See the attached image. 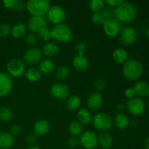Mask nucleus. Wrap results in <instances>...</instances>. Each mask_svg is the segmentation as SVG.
I'll list each match as a JSON object with an SVG mask.
<instances>
[{"label":"nucleus","mask_w":149,"mask_h":149,"mask_svg":"<svg viewBox=\"0 0 149 149\" xmlns=\"http://www.w3.org/2000/svg\"><path fill=\"white\" fill-rule=\"evenodd\" d=\"M22 127L20 126L18 124H14V125H12L10 128V133L13 135V137L17 136V135H20L22 132Z\"/></svg>","instance_id":"nucleus-41"},{"label":"nucleus","mask_w":149,"mask_h":149,"mask_svg":"<svg viewBox=\"0 0 149 149\" xmlns=\"http://www.w3.org/2000/svg\"><path fill=\"white\" fill-rule=\"evenodd\" d=\"M69 87L63 82L55 83L50 88L52 96L58 100L66 99L69 96Z\"/></svg>","instance_id":"nucleus-13"},{"label":"nucleus","mask_w":149,"mask_h":149,"mask_svg":"<svg viewBox=\"0 0 149 149\" xmlns=\"http://www.w3.org/2000/svg\"><path fill=\"white\" fill-rule=\"evenodd\" d=\"M47 26V20L42 16H31L28 21V29L32 33H36L39 30Z\"/></svg>","instance_id":"nucleus-15"},{"label":"nucleus","mask_w":149,"mask_h":149,"mask_svg":"<svg viewBox=\"0 0 149 149\" xmlns=\"http://www.w3.org/2000/svg\"><path fill=\"white\" fill-rule=\"evenodd\" d=\"M25 149H41L39 148V146H28L27 148H26Z\"/></svg>","instance_id":"nucleus-50"},{"label":"nucleus","mask_w":149,"mask_h":149,"mask_svg":"<svg viewBox=\"0 0 149 149\" xmlns=\"http://www.w3.org/2000/svg\"><path fill=\"white\" fill-rule=\"evenodd\" d=\"M50 7V2L48 0H29L26 2V9L31 16L45 17Z\"/></svg>","instance_id":"nucleus-3"},{"label":"nucleus","mask_w":149,"mask_h":149,"mask_svg":"<svg viewBox=\"0 0 149 149\" xmlns=\"http://www.w3.org/2000/svg\"><path fill=\"white\" fill-rule=\"evenodd\" d=\"M28 28L24 23H17L11 29V35L15 39H21L27 34Z\"/></svg>","instance_id":"nucleus-24"},{"label":"nucleus","mask_w":149,"mask_h":149,"mask_svg":"<svg viewBox=\"0 0 149 149\" xmlns=\"http://www.w3.org/2000/svg\"><path fill=\"white\" fill-rule=\"evenodd\" d=\"M101 13H103V15H104L106 20L109 18H112V17H114V9L112 8V7H104L103 9V10L101 11Z\"/></svg>","instance_id":"nucleus-42"},{"label":"nucleus","mask_w":149,"mask_h":149,"mask_svg":"<svg viewBox=\"0 0 149 149\" xmlns=\"http://www.w3.org/2000/svg\"><path fill=\"white\" fill-rule=\"evenodd\" d=\"M13 87V78L7 73L0 72V97L8 95Z\"/></svg>","instance_id":"nucleus-14"},{"label":"nucleus","mask_w":149,"mask_h":149,"mask_svg":"<svg viewBox=\"0 0 149 149\" xmlns=\"http://www.w3.org/2000/svg\"><path fill=\"white\" fill-rule=\"evenodd\" d=\"M89 7L93 13H100L105 7V2L102 0H91L89 1Z\"/></svg>","instance_id":"nucleus-34"},{"label":"nucleus","mask_w":149,"mask_h":149,"mask_svg":"<svg viewBox=\"0 0 149 149\" xmlns=\"http://www.w3.org/2000/svg\"><path fill=\"white\" fill-rule=\"evenodd\" d=\"M24 75L26 79L32 83L37 82L42 78V73L39 71L38 68H34V67H31L28 69H26Z\"/></svg>","instance_id":"nucleus-27"},{"label":"nucleus","mask_w":149,"mask_h":149,"mask_svg":"<svg viewBox=\"0 0 149 149\" xmlns=\"http://www.w3.org/2000/svg\"><path fill=\"white\" fill-rule=\"evenodd\" d=\"M50 130L49 122L46 119H39L34 123L33 126V133L36 136H44L49 132Z\"/></svg>","instance_id":"nucleus-18"},{"label":"nucleus","mask_w":149,"mask_h":149,"mask_svg":"<svg viewBox=\"0 0 149 149\" xmlns=\"http://www.w3.org/2000/svg\"><path fill=\"white\" fill-rule=\"evenodd\" d=\"M77 121L81 125H87L92 121V115L90 111L87 109H80L77 112Z\"/></svg>","instance_id":"nucleus-30"},{"label":"nucleus","mask_w":149,"mask_h":149,"mask_svg":"<svg viewBox=\"0 0 149 149\" xmlns=\"http://www.w3.org/2000/svg\"><path fill=\"white\" fill-rule=\"evenodd\" d=\"M15 143V137L10 132H0V149L11 148Z\"/></svg>","instance_id":"nucleus-23"},{"label":"nucleus","mask_w":149,"mask_h":149,"mask_svg":"<svg viewBox=\"0 0 149 149\" xmlns=\"http://www.w3.org/2000/svg\"><path fill=\"white\" fill-rule=\"evenodd\" d=\"M116 109L119 111V113H123L124 111L126 109V104L123 103H118L117 106H116Z\"/></svg>","instance_id":"nucleus-47"},{"label":"nucleus","mask_w":149,"mask_h":149,"mask_svg":"<svg viewBox=\"0 0 149 149\" xmlns=\"http://www.w3.org/2000/svg\"><path fill=\"white\" fill-rule=\"evenodd\" d=\"M112 58L118 64L123 65L128 60V52L123 48H117L112 54Z\"/></svg>","instance_id":"nucleus-28"},{"label":"nucleus","mask_w":149,"mask_h":149,"mask_svg":"<svg viewBox=\"0 0 149 149\" xmlns=\"http://www.w3.org/2000/svg\"><path fill=\"white\" fill-rule=\"evenodd\" d=\"M113 124L117 129L125 130L129 126L130 119L124 113H117L113 118Z\"/></svg>","instance_id":"nucleus-21"},{"label":"nucleus","mask_w":149,"mask_h":149,"mask_svg":"<svg viewBox=\"0 0 149 149\" xmlns=\"http://www.w3.org/2000/svg\"><path fill=\"white\" fill-rule=\"evenodd\" d=\"M68 130L71 136L77 137L83 132V125L78 121H72L68 125Z\"/></svg>","instance_id":"nucleus-31"},{"label":"nucleus","mask_w":149,"mask_h":149,"mask_svg":"<svg viewBox=\"0 0 149 149\" xmlns=\"http://www.w3.org/2000/svg\"><path fill=\"white\" fill-rule=\"evenodd\" d=\"M38 69L42 74H49L55 70V64L54 61L49 58H45L39 63Z\"/></svg>","instance_id":"nucleus-22"},{"label":"nucleus","mask_w":149,"mask_h":149,"mask_svg":"<svg viewBox=\"0 0 149 149\" xmlns=\"http://www.w3.org/2000/svg\"><path fill=\"white\" fill-rule=\"evenodd\" d=\"M146 109L145 101L141 97H132L129 99L126 103V109L134 116L143 114Z\"/></svg>","instance_id":"nucleus-8"},{"label":"nucleus","mask_w":149,"mask_h":149,"mask_svg":"<svg viewBox=\"0 0 149 149\" xmlns=\"http://www.w3.org/2000/svg\"><path fill=\"white\" fill-rule=\"evenodd\" d=\"M81 104V100L78 95H73L68 96L66 98L65 101V106L66 108L70 111L79 110Z\"/></svg>","instance_id":"nucleus-29"},{"label":"nucleus","mask_w":149,"mask_h":149,"mask_svg":"<svg viewBox=\"0 0 149 149\" xmlns=\"http://www.w3.org/2000/svg\"><path fill=\"white\" fill-rule=\"evenodd\" d=\"M105 4H107L109 5V7H112V8H116L118 6L120 5L122 3L124 2V0H106L104 1Z\"/></svg>","instance_id":"nucleus-45"},{"label":"nucleus","mask_w":149,"mask_h":149,"mask_svg":"<svg viewBox=\"0 0 149 149\" xmlns=\"http://www.w3.org/2000/svg\"><path fill=\"white\" fill-rule=\"evenodd\" d=\"M79 142L84 148L95 149L98 146L97 134L91 130L84 131L80 135Z\"/></svg>","instance_id":"nucleus-10"},{"label":"nucleus","mask_w":149,"mask_h":149,"mask_svg":"<svg viewBox=\"0 0 149 149\" xmlns=\"http://www.w3.org/2000/svg\"><path fill=\"white\" fill-rule=\"evenodd\" d=\"M3 5L5 8L20 12L26 9V2L20 0H4Z\"/></svg>","instance_id":"nucleus-25"},{"label":"nucleus","mask_w":149,"mask_h":149,"mask_svg":"<svg viewBox=\"0 0 149 149\" xmlns=\"http://www.w3.org/2000/svg\"><path fill=\"white\" fill-rule=\"evenodd\" d=\"M137 16V8L135 4L130 1L123 3L114 9V17L119 23H130Z\"/></svg>","instance_id":"nucleus-1"},{"label":"nucleus","mask_w":149,"mask_h":149,"mask_svg":"<svg viewBox=\"0 0 149 149\" xmlns=\"http://www.w3.org/2000/svg\"><path fill=\"white\" fill-rule=\"evenodd\" d=\"M72 65L77 71L84 72L90 66V62L85 53H77L72 60Z\"/></svg>","instance_id":"nucleus-16"},{"label":"nucleus","mask_w":149,"mask_h":149,"mask_svg":"<svg viewBox=\"0 0 149 149\" xmlns=\"http://www.w3.org/2000/svg\"><path fill=\"white\" fill-rule=\"evenodd\" d=\"M13 113L11 109L7 106H0V121L4 122H9L13 119Z\"/></svg>","instance_id":"nucleus-33"},{"label":"nucleus","mask_w":149,"mask_h":149,"mask_svg":"<svg viewBox=\"0 0 149 149\" xmlns=\"http://www.w3.org/2000/svg\"><path fill=\"white\" fill-rule=\"evenodd\" d=\"M36 34H37V38H39L40 40L43 41V42H48L52 39V37H51V30H49L47 26L39 30L36 33Z\"/></svg>","instance_id":"nucleus-35"},{"label":"nucleus","mask_w":149,"mask_h":149,"mask_svg":"<svg viewBox=\"0 0 149 149\" xmlns=\"http://www.w3.org/2000/svg\"><path fill=\"white\" fill-rule=\"evenodd\" d=\"M7 74L13 78H19L26 71V64L23 60L18 58H12L7 64Z\"/></svg>","instance_id":"nucleus-6"},{"label":"nucleus","mask_w":149,"mask_h":149,"mask_svg":"<svg viewBox=\"0 0 149 149\" xmlns=\"http://www.w3.org/2000/svg\"><path fill=\"white\" fill-rule=\"evenodd\" d=\"M60 50L59 46L56 43L52 42H46L43 45L42 49V55H45L47 58H52L58 54Z\"/></svg>","instance_id":"nucleus-20"},{"label":"nucleus","mask_w":149,"mask_h":149,"mask_svg":"<svg viewBox=\"0 0 149 149\" xmlns=\"http://www.w3.org/2000/svg\"><path fill=\"white\" fill-rule=\"evenodd\" d=\"M131 127H135L137 125V122L135 120H132V121H130V125Z\"/></svg>","instance_id":"nucleus-49"},{"label":"nucleus","mask_w":149,"mask_h":149,"mask_svg":"<svg viewBox=\"0 0 149 149\" xmlns=\"http://www.w3.org/2000/svg\"><path fill=\"white\" fill-rule=\"evenodd\" d=\"M67 144H68V146L70 148H77L80 144L79 138L75 136H71L68 138V141H67Z\"/></svg>","instance_id":"nucleus-43"},{"label":"nucleus","mask_w":149,"mask_h":149,"mask_svg":"<svg viewBox=\"0 0 149 149\" xmlns=\"http://www.w3.org/2000/svg\"><path fill=\"white\" fill-rule=\"evenodd\" d=\"M12 27L8 23H3L0 24V37H6L11 33Z\"/></svg>","instance_id":"nucleus-38"},{"label":"nucleus","mask_w":149,"mask_h":149,"mask_svg":"<svg viewBox=\"0 0 149 149\" xmlns=\"http://www.w3.org/2000/svg\"><path fill=\"white\" fill-rule=\"evenodd\" d=\"M98 146L103 149H108L111 148L113 144V136L109 131L101 132L97 136Z\"/></svg>","instance_id":"nucleus-19"},{"label":"nucleus","mask_w":149,"mask_h":149,"mask_svg":"<svg viewBox=\"0 0 149 149\" xmlns=\"http://www.w3.org/2000/svg\"><path fill=\"white\" fill-rule=\"evenodd\" d=\"M102 26L104 33L109 37H115L121 31L120 23L115 17L106 20Z\"/></svg>","instance_id":"nucleus-11"},{"label":"nucleus","mask_w":149,"mask_h":149,"mask_svg":"<svg viewBox=\"0 0 149 149\" xmlns=\"http://www.w3.org/2000/svg\"><path fill=\"white\" fill-rule=\"evenodd\" d=\"M146 35L147 38L149 39V27L146 29Z\"/></svg>","instance_id":"nucleus-51"},{"label":"nucleus","mask_w":149,"mask_h":149,"mask_svg":"<svg viewBox=\"0 0 149 149\" xmlns=\"http://www.w3.org/2000/svg\"><path fill=\"white\" fill-rule=\"evenodd\" d=\"M143 65L136 59H128L122 66V74L127 79L134 81L142 76L143 73Z\"/></svg>","instance_id":"nucleus-2"},{"label":"nucleus","mask_w":149,"mask_h":149,"mask_svg":"<svg viewBox=\"0 0 149 149\" xmlns=\"http://www.w3.org/2000/svg\"><path fill=\"white\" fill-rule=\"evenodd\" d=\"M143 146L145 149H149V137H148V138L144 141Z\"/></svg>","instance_id":"nucleus-48"},{"label":"nucleus","mask_w":149,"mask_h":149,"mask_svg":"<svg viewBox=\"0 0 149 149\" xmlns=\"http://www.w3.org/2000/svg\"><path fill=\"white\" fill-rule=\"evenodd\" d=\"M119 37H120V41L123 45L130 46V45H133L136 42L138 34L134 28L127 26L121 30L119 33Z\"/></svg>","instance_id":"nucleus-12"},{"label":"nucleus","mask_w":149,"mask_h":149,"mask_svg":"<svg viewBox=\"0 0 149 149\" xmlns=\"http://www.w3.org/2000/svg\"><path fill=\"white\" fill-rule=\"evenodd\" d=\"M71 74V71L68 67L65 65H61L55 69V77L58 80H64L68 78Z\"/></svg>","instance_id":"nucleus-32"},{"label":"nucleus","mask_w":149,"mask_h":149,"mask_svg":"<svg viewBox=\"0 0 149 149\" xmlns=\"http://www.w3.org/2000/svg\"><path fill=\"white\" fill-rule=\"evenodd\" d=\"M74 48L77 53H85V51L87 48V44L84 40H79L74 45Z\"/></svg>","instance_id":"nucleus-39"},{"label":"nucleus","mask_w":149,"mask_h":149,"mask_svg":"<svg viewBox=\"0 0 149 149\" xmlns=\"http://www.w3.org/2000/svg\"><path fill=\"white\" fill-rule=\"evenodd\" d=\"M93 127L101 132L109 131L113 126V118L106 112H98L92 118Z\"/></svg>","instance_id":"nucleus-5"},{"label":"nucleus","mask_w":149,"mask_h":149,"mask_svg":"<svg viewBox=\"0 0 149 149\" xmlns=\"http://www.w3.org/2000/svg\"><path fill=\"white\" fill-rule=\"evenodd\" d=\"M38 42V38L34 33H28L25 36V43L30 47H33Z\"/></svg>","instance_id":"nucleus-36"},{"label":"nucleus","mask_w":149,"mask_h":149,"mask_svg":"<svg viewBox=\"0 0 149 149\" xmlns=\"http://www.w3.org/2000/svg\"><path fill=\"white\" fill-rule=\"evenodd\" d=\"M92 21L93 22V23L95 25H103V23L106 20L104 15H103V13L101 12L100 13H93V15H92Z\"/></svg>","instance_id":"nucleus-37"},{"label":"nucleus","mask_w":149,"mask_h":149,"mask_svg":"<svg viewBox=\"0 0 149 149\" xmlns=\"http://www.w3.org/2000/svg\"><path fill=\"white\" fill-rule=\"evenodd\" d=\"M135 93L141 97H147L149 95V83L145 81H138L133 86Z\"/></svg>","instance_id":"nucleus-26"},{"label":"nucleus","mask_w":149,"mask_h":149,"mask_svg":"<svg viewBox=\"0 0 149 149\" xmlns=\"http://www.w3.org/2000/svg\"><path fill=\"white\" fill-rule=\"evenodd\" d=\"M25 140H26V143H28L29 145L34 146L35 143L36 142V140H37V138H36V135L34 133H29L26 135Z\"/></svg>","instance_id":"nucleus-44"},{"label":"nucleus","mask_w":149,"mask_h":149,"mask_svg":"<svg viewBox=\"0 0 149 149\" xmlns=\"http://www.w3.org/2000/svg\"><path fill=\"white\" fill-rule=\"evenodd\" d=\"M148 106H149V98H148Z\"/></svg>","instance_id":"nucleus-52"},{"label":"nucleus","mask_w":149,"mask_h":149,"mask_svg":"<svg viewBox=\"0 0 149 149\" xmlns=\"http://www.w3.org/2000/svg\"><path fill=\"white\" fill-rule=\"evenodd\" d=\"M47 20L53 25H58L63 23L66 17L65 10L61 5H52L46 15Z\"/></svg>","instance_id":"nucleus-7"},{"label":"nucleus","mask_w":149,"mask_h":149,"mask_svg":"<svg viewBox=\"0 0 149 149\" xmlns=\"http://www.w3.org/2000/svg\"><path fill=\"white\" fill-rule=\"evenodd\" d=\"M103 103V97L100 93L97 92L91 93L87 99V106L89 111H97Z\"/></svg>","instance_id":"nucleus-17"},{"label":"nucleus","mask_w":149,"mask_h":149,"mask_svg":"<svg viewBox=\"0 0 149 149\" xmlns=\"http://www.w3.org/2000/svg\"><path fill=\"white\" fill-rule=\"evenodd\" d=\"M42 49L38 47H29L24 52L23 55V61L25 64L33 65L39 63L42 58Z\"/></svg>","instance_id":"nucleus-9"},{"label":"nucleus","mask_w":149,"mask_h":149,"mask_svg":"<svg viewBox=\"0 0 149 149\" xmlns=\"http://www.w3.org/2000/svg\"><path fill=\"white\" fill-rule=\"evenodd\" d=\"M94 87L97 92L103 91L106 87V82H105L104 79L101 78H97L94 81Z\"/></svg>","instance_id":"nucleus-40"},{"label":"nucleus","mask_w":149,"mask_h":149,"mask_svg":"<svg viewBox=\"0 0 149 149\" xmlns=\"http://www.w3.org/2000/svg\"><path fill=\"white\" fill-rule=\"evenodd\" d=\"M135 95H136V93H135V90H134L133 87H129V88H127L126 90H125V95L126 96L127 98L131 99L132 98V97H135Z\"/></svg>","instance_id":"nucleus-46"},{"label":"nucleus","mask_w":149,"mask_h":149,"mask_svg":"<svg viewBox=\"0 0 149 149\" xmlns=\"http://www.w3.org/2000/svg\"><path fill=\"white\" fill-rule=\"evenodd\" d=\"M51 37L58 42L67 43L73 38V31L65 23L55 25L51 30Z\"/></svg>","instance_id":"nucleus-4"}]
</instances>
